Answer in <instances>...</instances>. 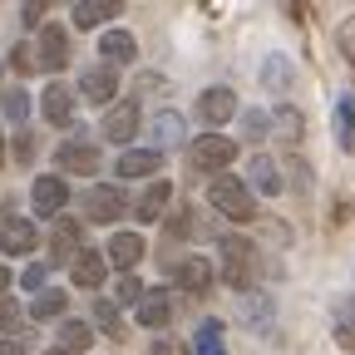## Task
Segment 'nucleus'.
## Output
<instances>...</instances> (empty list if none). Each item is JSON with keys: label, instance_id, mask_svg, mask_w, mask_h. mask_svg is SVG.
Wrapping results in <instances>:
<instances>
[{"label": "nucleus", "instance_id": "obj_5", "mask_svg": "<svg viewBox=\"0 0 355 355\" xmlns=\"http://www.w3.org/2000/svg\"><path fill=\"white\" fill-rule=\"evenodd\" d=\"M30 202L40 217H60L64 202H69V188H64V178L60 173H40L35 183H30Z\"/></svg>", "mask_w": 355, "mask_h": 355}, {"label": "nucleus", "instance_id": "obj_38", "mask_svg": "<svg viewBox=\"0 0 355 355\" xmlns=\"http://www.w3.org/2000/svg\"><path fill=\"white\" fill-rule=\"evenodd\" d=\"M153 355H188V350L178 345V340H158V345H153Z\"/></svg>", "mask_w": 355, "mask_h": 355}, {"label": "nucleus", "instance_id": "obj_7", "mask_svg": "<svg viewBox=\"0 0 355 355\" xmlns=\"http://www.w3.org/2000/svg\"><path fill=\"white\" fill-rule=\"evenodd\" d=\"M40 114H44L50 128H69L74 123V89L50 79V84H44V94H40Z\"/></svg>", "mask_w": 355, "mask_h": 355}, {"label": "nucleus", "instance_id": "obj_16", "mask_svg": "<svg viewBox=\"0 0 355 355\" xmlns=\"http://www.w3.org/2000/svg\"><path fill=\"white\" fill-rule=\"evenodd\" d=\"M242 183H247V188H257L261 198H277V193H282V168L266 158V153H252V158H247V178H242Z\"/></svg>", "mask_w": 355, "mask_h": 355}, {"label": "nucleus", "instance_id": "obj_10", "mask_svg": "<svg viewBox=\"0 0 355 355\" xmlns=\"http://www.w3.org/2000/svg\"><path fill=\"white\" fill-rule=\"evenodd\" d=\"M144 252H148V242H144L139 232H114L109 247H104V261L119 266V277H123V272H133V266L144 261Z\"/></svg>", "mask_w": 355, "mask_h": 355}, {"label": "nucleus", "instance_id": "obj_18", "mask_svg": "<svg viewBox=\"0 0 355 355\" xmlns=\"http://www.w3.org/2000/svg\"><path fill=\"white\" fill-rule=\"evenodd\" d=\"M133 316H139V326H148V331H163L173 321V296L168 291H144V301L133 306Z\"/></svg>", "mask_w": 355, "mask_h": 355}, {"label": "nucleus", "instance_id": "obj_40", "mask_svg": "<svg viewBox=\"0 0 355 355\" xmlns=\"http://www.w3.org/2000/svg\"><path fill=\"white\" fill-rule=\"evenodd\" d=\"M0 355H20V345L15 340H0Z\"/></svg>", "mask_w": 355, "mask_h": 355}, {"label": "nucleus", "instance_id": "obj_9", "mask_svg": "<svg viewBox=\"0 0 355 355\" xmlns=\"http://www.w3.org/2000/svg\"><path fill=\"white\" fill-rule=\"evenodd\" d=\"M123 207H128V198H123L114 183H94V188H89V198H84L89 222H119V217H123Z\"/></svg>", "mask_w": 355, "mask_h": 355}, {"label": "nucleus", "instance_id": "obj_20", "mask_svg": "<svg viewBox=\"0 0 355 355\" xmlns=\"http://www.w3.org/2000/svg\"><path fill=\"white\" fill-rule=\"evenodd\" d=\"M148 133H153V153H163V148H178L188 139V128H183V119H178L173 109H163V114H153V123H148Z\"/></svg>", "mask_w": 355, "mask_h": 355}, {"label": "nucleus", "instance_id": "obj_1", "mask_svg": "<svg viewBox=\"0 0 355 355\" xmlns=\"http://www.w3.org/2000/svg\"><path fill=\"white\" fill-rule=\"evenodd\" d=\"M207 202H212L222 217H232V222H247V217L257 212L252 188L242 183V178H232V173H217L212 183H207Z\"/></svg>", "mask_w": 355, "mask_h": 355}, {"label": "nucleus", "instance_id": "obj_13", "mask_svg": "<svg viewBox=\"0 0 355 355\" xmlns=\"http://www.w3.org/2000/svg\"><path fill=\"white\" fill-rule=\"evenodd\" d=\"M104 277H109L104 252H79V257L69 261V282H74L79 291H99V286H104Z\"/></svg>", "mask_w": 355, "mask_h": 355}, {"label": "nucleus", "instance_id": "obj_4", "mask_svg": "<svg viewBox=\"0 0 355 355\" xmlns=\"http://www.w3.org/2000/svg\"><path fill=\"white\" fill-rule=\"evenodd\" d=\"M237 158V144L227 139V133H202V139H193L188 144V163L198 168V173H227V163Z\"/></svg>", "mask_w": 355, "mask_h": 355}, {"label": "nucleus", "instance_id": "obj_15", "mask_svg": "<svg viewBox=\"0 0 355 355\" xmlns=\"http://www.w3.org/2000/svg\"><path fill=\"white\" fill-rule=\"evenodd\" d=\"M79 257V222L74 217H55L50 227V261L44 266H60V261H74Z\"/></svg>", "mask_w": 355, "mask_h": 355}, {"label": "nucleus", "instance_id": "obj_19", "mask_svg": "<svg viewBox=\"0 0 355 355\" xmlns=\"http://www.w3.org/2000/svg\"><path fill=\"white\" fill-rule=\"evenodd\" d=\"M158 163H163V153H153V148H123L114 158V173L119 178H153Z\"/></svg>", "mask_w": 355, "mask_h": 355}, {"label": "nucleus", "instance_id": "obj_8", "mask_svg": "<svg viewBox=\"0 0 355 355\" xmlns=\"http://www.w3.org/2000/svg\"><path fill=\"white\" fill-rule=\"evenodd\" d=\"M232 114H237V94L232 89H202V99H198V119L207 123V133H217L222 123H232Z\"/></svg>", "mask_w": 355, "mask_h": 355}, {"label": "nucleus", "instance_id": "obj_24", "mask_svg": "<svg viewBox=\"0 0 355 355\" xmlns=\"http://www.w3.org/2000/svg\"><path fill=\"white\" fill-rule=\"evenodd\" d=\"M55 350H64V355H74V350H89V340H94V326L89 321H60V331H55Z\"/></svg>", "mask_w": 355, "mask_h": 355}, {"label": "nucleus", "instance_id": "obj_41", "mask_svg": "<svg viewBox=\"0 0 355 355\" xmlns=\"http://www.w3.org/2000/svg\"><path fill=\"white\" fill-rule=\"evenodd\" d=\"M0 163H6V133H0Z\"/></svg>", "mask_w": 355, "mask_h": 355}, {"label": "nucleus", "instance_id": "obj_25", "mask_svg": "<svg viewBox=\"0 0 355 355\" xmlns=\"http://www.w3.org/2000/svg\"><path fill=\"white\" fill-rule=\"evenodd\" d=\"M168 202H173V183H153V188H148V193L139 198V207H133V212H139L144 222H158Z\"/></svg>", "mask_w": 355, "mask_h": 355}, {"label": "nucleus", "instance_id": "obj_29", "mask_svg": "<svg viewBox=\"0 0 355 355\" xmlns=\"http://www.w3.org/2000/svg\"><path fill=\"white\" fill-rule=\"evenodd\" d=\"M94 321H99L104 336L123 340V321H119V306H114V301H94Z\"/></svg>", "mask_w": 355, "mask_h": 355}, {"label": "nucleus", "instance_id": "obj_30", "mask_svg": "<svg viewBox=\"0 0 355 355\" xmlns=\"http://www.w3.org/2000/svg\"><path fill=\"white\" fill-rule=\"evenodd\" d=\"M114 296H119L114 306H139V301H144V282L133 277V272H123V277L114 282Z\"/></svg>", "mask_w": 355, "mask_h": 355}, {"label": "nucleus", "instance_id": "obj_28", "mask_svg": "<svg viewBox=\"0 0 355 355\" xmlns=\"http://www.w3.org/2000/svg\"><path fill=\"white\" fill-rule=\"evenodd\" d=\"M336 340H340L345 350H355V296H345V301L336 306Z\"/></svg>", "mask_w": 355, "mask_h": 355}, {"label": "nucleus", "instance_id": "obj_14", "mask_svg": "<svg viewBox=\"0 0 355 355\" xmlns=\"http://www.w3.org/2000/svg\"><path fill=\"white\" fill-rule=\"evenodd\" d=\"M79 94H84L89 104H114V94H119V69H109V64L84 69V79H79Z\"/></svg>", "mask_w": 355, "mask_h": 355}, {"label": "nucleus", "instance_id": "obj_11", "mask_svg": "<svg viewBox=\"0 0 355 355\" xmlns=\"http://www.w3.org/2000/svg\"><path fill=\"white\" fill-rule=\"evenodd\" d=\"M212 277H217V272H212L207 257H178V261H173V282L183 286V291H193V296H202V291L212 286Z\"/></svg>", "mask_w": 355, "mask_h": 355}, {"label": "nucleus", "instance_id": "obj_21", "mask_svg": "<svg viewBox=\"0 0 355 355\" xmlns=\"http://www.w3.org/2000/svg\"><path fill=\"white\" fill-rule=\"evenodd\" d=\"M99 55H104V64H109V69H114V64H128L133 55H139V40H133L128 30H104Z\"/></svg>", "mask_w": 355, "mask_h": 355}, {"label": "nucleus", "instance_id": "obj_37", "mask_svg": "<svg viewBox=\"0 0 355 355\" xmlns=\"http://www.w3.org/2000/svg\"><path fill=\"white\" fill-rule=\"evenodd\" d=\"M277 119H282V128L291 133V139H301V114L296 109H277Z\"/></svg>", "mask_w": 355, "mask_h": 355}, {"label": "nucleus", "instance_id": "obj_34", "mask_svg": "<svg viewBox=\"0 0 355 355\" xmlns=\"http://www.w3.org/2000/svg\"><path fill=\"white\" fill-rule=\"evenodd\" d=\"M266 128H272V119L261 109H247V139H266Z\"/></svg>", "mask_w": 355, "mask_h": 355}, {"label": "nucleus", "instance_id": "obj_35", "mask_svg": "<svg viewBox=\"0 0 355 355\" xmlns=\"http://www.w3.org/2000/svg\"><path fill=\"white\" fill-rule=\"evenodd\" d=\"M25 94H20V89H10V94H6V114H10V123H25Z\"/></svg>", "mask_w": 355, "mask_h": 355}, {"label": "nucleus", "instance_id": "obj_22", "mask_svg": "<svg viewBox=\"0 0 355 355\" xmlns=\"http://www.w3.org/2000/svg\"><path fill=\"white\" fill-rule=\"evenodd\" d=\"M114 15H119V0H79V6H74V25L79 30H99Z\"/></svg>", "mask_w": 355, "mask_h": 355}, {"label": "nucleus", "instance_id": "obj_3", "mask_svg": "<svg viewBox=\"0 0 355 355\" xmlns=\"http://www.w3.org/2000/svg\"><path fill=\"white\" fill-rule=\"evenodd\" d=\"M20 64H40L44 74H60L64 64H69V35H64V25H40V35H35V55H20Z\"/></svg>", "mask_w": 355, "mask_h": 355}, {"label": "nucleus", "instance_id": "obj_27", "mask_svg": "<svg viewBox=\"0 0 355 355\" xmlns=\"http://www.w3.org/2000/svg\"><path fill=\"white\" fill-rule=\"evenodd\" d=\"M193 355H227V345H222V321H202V326H198Z\"/></svg>", "mask_w": 355, "mask_h": 355}, {"label": "nucleus", "instance_id": "obj_6", "mask_svg": "<svg viewBox=\"0 0 355 355\" xmlns=\"http://www.w3.org/2000/svg\"><path fill=\"white\" fill-rule=\"evenodd\" d=\"M139 104L133 99H123V104H109V114H104V139L109 144H119V148H128L133 139H139Z\"/></svg>", "mask_w": 355, "mask_h": 355}, {"label": "nucleus", "instance_id": "obj_17", "mask_svg": "<svg viewBox=\"0 0 355 355\" xmlns=\"http://www.w3.org/2000/svg\"><path fill=\"white\" fill-rule=\"evenodd\" d=\"M55 163L64 168V173H94L99 168V148L89 144V139H69V144H60V153H55Z\"/></svg>", "mask_w": 355, "mask_h": 355}, {"label": "nucleus", "instance_id": "obj_36", "mask_svg": "<svg viewBox=\"0 0 355 355\" xmlns=\"http://www.w3.org/2000/svg\"><path fill=\"white\" fill-rule=\"evenodd\" d=\"M282 74H291L286 60H266V89H282Z\"/></svg>", "mask_w": 355, "mask_h": 355}, {"label": "nucleus", "instance_id": "obj_23", "mask_svg": "<svg viewBox=\"0 0 355 355\" xmlns=\"http://www.w3.org/2000/svg\"><path fill=\"white\" fill-rule=\"evenodd\" d=\"M64 311H69V296H64L60 286H44V291L30 301V316H35V321H60Z\"/></svg>", "mask_w": 355, "mask_h": 355}, {"label": "nucleus", "instance_id": "obj_31", "mask_svg": "<svg viewBox=\"0 0 355 355\" xmlns=\"http://www.w3.org/2000/svg\"><path fill=\"white\" fill-rule=\"evenodd\" d=\"M20 326H25V311H20V301L0 296V336H10V331H20Z\"/></svg>", "mask_w": 355, "mask_h": 355}, {"label": "nucleus", "instance_id": "obj_39", "mask_svg": "<svg viewBox=\"0 0 355 355\" xmlns=\"http://www.w3.org/2000/svg\"><path fill=\"white\" fill-rule=\"evenodd\" d=\"M10 282H15V277H10V266H0V296L10 291Z\"/></svg>", "mask_w": 355, "mask_h": 355}, {"label": "nucleus", "instance_id": "obj_26", "mask_svg": "<svg viewBox=\"0 0 355 355\" xmlns=\"http://www.w3.org/2000/svg\"><path fill=\"white\" fill-rule=\"evenodd\" d=\"M336 144H340L345 153H355V104H350V99L336 104Z\"/></svg>", "mask_w": 355, "mask_h": 355}, {"label": "nucleus", "instance_id": "obj_33", "mask_svg": "<svg viewBox=\"0 0 355 355\" xmlns=\"http://www.w3.org/2000/svg\"><path fill=\"white\" fill-rule=\"evenodd\" d=\"M20 286H30V291L40 296L44 286H50V266H44V261H30V266H25V277H20Z\"/></svg>", "mask_w": 355, "mask_h": 355}, {"label": "nucleus", "instance_id": "obj_42", "mask_svg": "<svg viewBox=\"0 0 355 355\" xmlns=\"http://www.w3.org/2000/svg\"><path fill=\"white\" fill-rule=\"evenodd\" d=\"M50 355H64V350H50Z\"/></svg>", "mask_w": 355, "mask_h": 355}, {"label": "nucleus", "instance_id": "obj_32", "mask_svg": "<svg viewBox=\"0 0 355 355\" xmlns=\"http://www.w3.org/2000/svg\"><path fill=\"white\" fill-rule=\"evenodd\" d=\"M336 44H340L345 64L355 69V15H350V20H340V30H336Z\"/></svg>", "mask_w": 355, "mask_h": 355}, {"label": "nucleus", "instance_id": "obj_12", "mask_svg": "<svg viewBox=\"0 0 355 355\" xmlns=\"http://www.w3.org/2000/svg\"><path fill=\"white\" fill-rule=\"evenodd\" d=\"M35 222L30 217H6V222H0V252H6V257H30L35 252Z\"/></svg>", "mask_w": 355, "mask_h": 355}, {"label": "nucleus", "instance_id": "obj_2", "mask_svg": "<svg viewBox=\"0 0 355 355\" xmlns=\"http://www.w3.org/2000/svg\"><path fill=\"white\" fill-rule=\"evenodd\" d=\"M252 266H257V257H252V242L247 237H222L217 242V272H222L227 286L247 291L252 286Z\"/></svg>", "mask_w": 355, "mask_h": 355}]
</instances>
